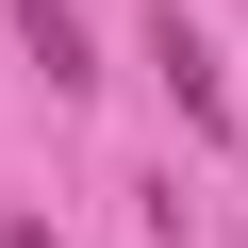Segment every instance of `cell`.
<instances>
[{
    "label": "cell",
    "mask_w": 248,
    "mask_h": 248,
    "mask_svg": "<svg viewBox=\"0 0 248 248\" xmlns=\"http://www.w3.org/2000/svg\"><path fill=\"white\" fill-rule=\"evenodd\" d=\"M149 83H166V99L199 116V133H232V83H215V33L182 17V0H166V17H149Z\"/></svg>",
    "instance_id": "cell-1"
},
{
    "label": "cell",
    "mask_w": 248,
    "mask_h": 248,
    "mask_svg": "<svg viewBox=\"0 0 248 248\" xmlns=\"http://www.w3.org/2000/svg\"><path fill=\"white\" fill-rule=\"evenodd\" d=\"M17 50L50 66V99H83V83H99V33L66 17V0H17Z\"/></svg>",
    "instance_id": "cell-2"
}]
</instances>
